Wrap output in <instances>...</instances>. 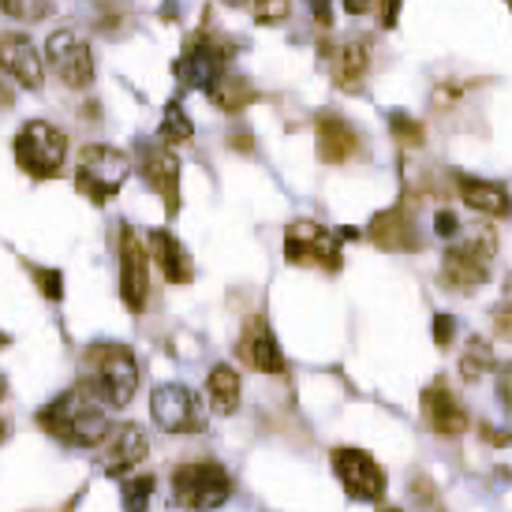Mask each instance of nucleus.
Instances as JSON below:
<instances>
[{
	"label": "nucleus",
	"instance_id": "nucleus-3",
	"mask_svg": "<svg viewBox=\"0 0 512 512\" xmlns=\"http://www.w3.org/2000/svg\"><path fill=\"white\" fill-rule=\"evenodd\" d=\"M172 498L187 512H214L232 498V475L217 460H191L172 471Z\"/></svg>",
	"mask_w": 512,
	"mask_h": 512
},
{
	"label": "nucleus",
	"instance_id": "nucleus-8",
	"mask_svg": "<svg viewBox=\"0 0 512 512\" xmlns=\"http://www.w3.org/2000/svg\"><path fill=\"white\" fill-rule=\"evenodd\" d=\"M285 258L292 266H318L326 273L341 270V240L318 221H292L285 228Z\"/></svg>",
	"mask_w": 512,
	"mask_h": 512
},
{
	"label": "nucleus",
	"instance_id": "nucleus-29",
	"mask_svg": "<svg viewBox=\"0 0 512 512\" xmlns=\"http://www.w3.org/2000/svg\"><path fill=\"white\" fill-rule=\"evenodd\" d=\"M389 128H393V135H397V143H404V146H423L427 143V128L415 120V116H408V113H393L389 116Z\"/></svg>",
	"mask_w": 512,
	"mask_h": 512
},
{
	"label": "nucleus",
	"instance_id": "nucleus-38",
	"mask_svg": "<svg viewBox=\"0 0 512 512\" xmlns=\"http://www.w3.org/2000/svg\"><path fill=\"white\" fill-rule=\"evenodd\" d=\"M374 0H344V12L348 15H367Z\"/></svg>",
	"mask_w": 512,
	"mask_h": 512
},
{
	"label": "nucleus",
	"instance_id": "nucleus-2",
	"mask_svg": "<svg viewBox=\"0 0 512 512\" xmlns=\"http://www.w3.org/2000/svg\"><path fill=\"white\" fill-rule=\"evenodd\" d=\"M86 367H90V378H83V382L105 400V408H128L135 389H139V359L128 344H90Z\"/></svg>",
	"mask_w": 512,
	"mask_h": 512
},
{
	"label": "nucleus",
	"instance_id": "nucleus-28",
	"mask_svg": "<svg viewBox=\"0 0 512 512\" xmlns=\"http://www.w3.org/2000/svg\"><path fill=\"white\" fill-rule=\"evenodd\" d=\"M154 490H157L154 475H135V479H128V483H124V509L146 512V505H150V498H154Z\"/></svg>",
	"mask_w": 512,
	"mask_h": 512
},
{
	"label": "nucleus",
	"instance_id": "nucleus-17",
	"mask_svg": "<svg viewBox=\"0 0 512 512\" xmlns=\"http://www.w3.org/2000/svg\"><path fill=\"white\" fill-rule=\"evenodd\" d=\"M314 139H318V157L326 165H344V161L359 157V150H363L359 131L337 113H322L314 120Z\"/></svg>",
	"mask_w": 512,
	"mask_h": 512
},
{
	"label": "nucleus",
	"instance_id": "nucleus-19",
	"mask_svg": "<svg viewBox=\"0 0 512 512\" xmlns=\"http://www.w3.org/2000/svg\"><path fill=\"white\" fill-rule=\"evenodd\" d=\"M236 352H240L243 363L251 370H258V374H285V356H281L277 337L270 333L266 318H251V322H247Z\"/></svg>",
	"mask_w": 512,
	"mask_h": 512
},
{
	"label": "nucleus",
	"instance_id": "nucleus-5",
	"mask_svg": "<svg viewBox=\"0 0 512 512\" xmlns=\"http://www.w3.org/2000/svg\"><path fill=\"white\" fill-rule=\"evenodd\" d=\"M15 161L34 180H49L68 161V135L60 128H53L49 120H30L15 135Z\"/></svg>",
	"mask_w": 512,
	"mask_h": 512
},
{
	"label": "nucleus",
	"instance_id": "nucleus-4",
	"mask_svg": "<svg viewBox=\"0 0 512 512\" xmlns=\"http://www.w3.org/2000/svg\"><path fill=\"white\" fill-rule=\"evenodd\" d=\"M128 172H131V161L124 150L90 143V146H83V154H79L75 187H79L94 206H105L109 199L120 195V187H124V180H128Z\"/></svg>",
	"mask_w": 512,
	"mask_h": 512
},
{
	"label": "nucleus",
	"instance_id": "nucleus-22",
	"mask_svg": "<svg viewBox=\"0 0 512 512\" xmlns=\"http://www.w3.org/2000/svg\"><path fill=\"white\" fill-rule=\"evenodd\" d=\"M367 72H370V49L363 38H344L341 49H337V57H333V79L341 90L348 94H356L363 90L367 83Z\"/></svg>",
	"mask_w": 512,
	"mask_h": 512
},
{
	"label": "nucleus",
	"instance_id": "nucleus-10",
	"mask_svg": "<svg viewBox=\"0 0 512 512\" xmlns=\"http://www.w3.org/2000/svg\"><path fill=\"white\" fill-rule=\"evenodd\" d=\"M45 57L53 64V72L60 75V83L72 86V90H86V86L94 83V53H90V45L72 34V30H57V34H49V42H45Z\"/></svg>",
	"mask_w": 512,
	"mask_h": 512
},
{
	"label": "nucleus",
	"instance_id": "nucleus-32",
	"mask_svg": "<svg viewBox=\"0 0 512 512\" xmlns=\"http://www.w3.org/2000/svg\"><path fill=\"white\" fill-rule=\"evenodd\" d=\"M456 337V318L453 314H434V344L438 348H449Z\"/></svg>",
	"mask_w": 512,
	"mask_h": 512
},
{
	"label": "nucleus",
	"instance_id": "nucleus-35",
	"mask_svg": "<svg viewBox=\"0 0 512 512\" xmlns=\"http://www.w3.org/2000/svg\"><path fill=\"white\" fill-rule=\"evenodd\" d=\"M498 397H501V404L512 412V363H505V367L498 370Z\"/></svg>",
	"mask_w": 512,
	"mask_h": 512
},
{
	"label": "nucleus",
	"instance_id": "nucleus-14",
	"mask_svg": "<svg viewBox=\"0 0 512 512\" xmlns=\"http://www.w3.org/2000/svg\"><path fill=\"white\" fill-rule=\"evenodd\" d=\"M146 453H150L146 430L135 427V423H124V427L109 430V438L101 441V468L120 479V475H128L135 464H143Z\"/></svg>",
	"mask_w": 512,
	"mask_h": 512
},
{
	"label": "nucleus",
	"instance_id": "nucleus-43",
	"mask_svg": "<svg viewBox=\"0 0 512 512\" xmlns=\"http://www.w3.org/2000/svg\"><path fill=\"white\" fill-rule=\"evenodd\" d=\"M0 344H8V337H4V333H0Z\"/></svg>",
	"mask_w": 512,
	"mask_h": 512
},
{
	"label": "nucleus",
	"instance_id": "nucleus-13",
	"mask_svg": "<svg viewBox=\"0 0 512 512\" xmlns=\"http://www.w3.org/2000/svg\"><path fill=\"white\" fill-rule=\"evenodd\" d=\"M0 72L15 79L23 90H42L45 68L27 34H0Z\"/></svg>",
	"mask_w": 512,
	"mask_h": 512
},
{
	"label": "nucleus",
	"instance_id": "nucleus-26",
	"mask_svg": "<svg viewBox=\"0 0 512 512\" xmlns=\"http://www.w3.org/2000/svg\"><path fill=\"white\" fill-rule=\"evenodd\" d=\"M157 135H161V143H187L191 135H195V128H191V116L184 113V105L180 101H169L165 105V116H161V128H157Z\"/></svg>",
	"mask_w": 512,
	"mask_h": 512
},
{
	"label": "nucleus",
	"instance_id": "nucleus-16",
	"mask_svg": "<svg viewBox=\"0 0 512 512\" xmlns=\"http://www.w3.org/2000/svg\"><path fill=\"white\" fill-rule=\"evenodd\" d=\"M423 419H427V427L441 438H460L464 430H468V412H464V404L453 397V389L441 382H430L423 389Z\"/></svg>",
	"mask_w": 512,
	"mask_h": 512
},
{
	"label": "nucleus",
	"instance_id": "nucleus-20",
	"mask_svg": "<svg viewBox=\"0 0 512 512\" xmlns=\"http://www.w3.org/2000/svg\"><path fill=\"white\" fill-rule=\"evenodd\" d=\"M456 191H460L464 206H471L475 214H486V217L512 214V195L501 184H494V180H479V176H464L460 172L456 176Z\"/></svg>",
	"mask_w": 512,
	"mask_h": 512
},
{
	"label": "nucleus",
	"instance_id": "nucleus-34",
	"mask_svg": "<svg viewBox=\"0 0 512 512\" xmlns=\"http://www.w3.org/2000/svg\"><path fill=\"white\" fill-rule=\"evenodd\" d=\"M434 232H438L441 240H453L456 232H460V221H456L453 210H438V217H434Z\"/></svg>",
	"mask_w": 512,
	"mask_h": 512
},
{
	"label": "nucleus",
	"instance_id": "nucleus-24",
	"mask_svg": "<svg viewBox=\"0 0 512 512\" xmlns=\"http://www.w3.org/2000/svg\"><path fill=\"white\" fill-rule=\"evenodd\" d=\"M206 94H210V101H214L221 113H240V109H247V105L255 101V90H251V83H247L243 75H236V72H221Z\"/></svg>",
	"mask_w": 512,
	"mask_h": 512
},
{
	"label": "nucleus",
	"instance_id": "nucleus-11",
	"mask_svg": "<svg viewBox=\"0 0 512 512\" xmlns=\"http://www.w3.org/2000/svg\"><path fill=\"white\" fill-rule=\"evenodd\" d=\"M120 299L131 314L146 311L150 299V266H146V247L135 236V228L120 225Z\"/></svg>",
	"mask_w": 512,
	"mask_h": 512
},
{
	"label": "nucleus",
	"instance_id": "nucleus-36",
	"mask_svg": "<svg viewBox=\"0 0 512 512\" xmlns=\"http://www.w3.org/2000/svg\"><path fill=\"white\" fill-rule=\"evenodd\" d=\"M400 19V0H382V27L393 30Z\"/></svg>",
	"mask_w": 512,
	"mask_h": 512
},
{
	"label": "nucleus",
	"instance_id": "nucleus-23",
	"mask_svg": "<svg viewBox=\"0 0 512 512\" xmlns=\"http://www.w3.org/2000/svg\"><path fill=\"white\" fill-rule=\"evenodd\" d=\"M206 397H210V408L217 415H232L240 408V374L225 363H217L210 374H206Z\"/></svg>",
	"mask_w": 512,
	"mask_h": 512
},
{
	"label": "nucleus",
	"instance_id": "nucleus-1",
	"mask_svg": "<svg viewBox=\"0 0 512 512\" xmlns=\"http://www.w3.org/2000/svg\"><path fill=\"white\" fill-rule=\"evenodd\" d=\"M38 427L53 434L64 445H101L109 438V415H105V400L90 389L86 382L72 385L68 393L49 400L38 412Z\"/></svg>",
	"mask_w": 512,
	"mask_h": 512
},
{
	"label": "nucleus",
	"instance_id": "nucleus-37",
	"mask_svg": "<svg viewBox=\"0 0 512 512\" xmlns=\"http://www.w3.org/2000/svg\"><path fill=\"white\" fill-rule=\"evenodd\" d=\"M307 4H311L314 19H318L322 27H329V23H333V12H329V8H333V0H307Z\"/></svg>",
	"mask_w": 512,
	"mask_h": 512
},
{
	"label": "nucleus",
	"instance_id": "nucleus-27",
	"mask_svg": "<svg viewBox=\"0 0 512 512\" xmlns=\"http://www.w3.org/2000/svg\"><path fill=\"white\" fill-rule=\"evenodd\" d=\"M0 12L19 23H42L53 15V0H0Z\"/></svg>",
	"mask_w": 512,
	"mask_h": 512
},
{
	"label": "nucleus",
	"instance_id": "nucleus-7",
	"mask_svg": "<svg viewBox=\"0 0 512 512\" xmlns=\"http://www.w3.org/2000/svg\"><path fill=\"white\" fill-rule=\"evenodd\" d=\"M150 415L165 434H199V430H206L202 397L180 382L157 385L150 393Z\"/></svg>",
	"mask_w": 512,
	"mask_h": 512
},
{
	"label": "nucleus",
	"instance_id": "nucleus-33",
	"mask_svg": "<svg viewBox=\"0 0 512 512\" xmlns=\"http://www.w3.org/2000/svg\"><path fill=\"white\" fill-rule=\"evenodd\" d=\"M494 333H498L501 341H512V299H505L494 311Z\"/></svg>",
	"mask_w": 512,
	"mask_h": 512
},
{
	"label": "nucleus",
	"instance_id": "nucleus-31",
	"mask_svg": "<svg viewBox=\"0 0 512 512\" xmlns=\"http://www.w3.org/2000/svg\"><path fill=\"white\" fill-rule=\"evenodd\" d=\"M34 285L42 288V296L53 299V303H60V299H64V273H60V270L34 266Z\"/></svg>",
	"mask_w": 512,
	"mask_h": 512
},
{
	"label": "nucleus",
	"instance_id": "nucleus-39",
	"mask_svg": "<svg viewBox=\"0 0 512 512\" xmlns=\"http://www.w3.org/2000/svg\"><path fill=\"white\" fill-rule=\"evenodd\" d=\"M4 105H12V90H8L4 75H0V109H4Z\"/></svg>",
	"mask_w": 512,
	"mask_h": 512
},
{
	"label": "nucleus",
	"instance_id": "nucleus-40",
	"mask_svg": "<svg viewBox=\"0 0 512 512\" xmlns=\"http://www.w3.org/2000/svg\"><path fill=\"white\" fill-rule=\"evenodd\" d=\"M4 438H8V419L0 415V445H4Z\"/></svg>",
	"mask_w": 512,
	"mask_h": 512
},
{
	"label": "nucleus",
	"instance_id": "nucleus-18",
	"mask_svg": "<svg viewBox=\"0 0 512 512\" xmlns=\"http://www.w3.org/2000/svg\"><path fill=\"white\" fill-rule=\"evenodd\" d=\"M367 236H370V243H378L385 251H419V247H423L419 225H415V217L408 206L382 210V214L370 221Z\"/></svg>",
	"mask_w": 512,
	"mask_h": 512
},
{
	"label": "nucleus",
	"instance_id": "nucleus-41",
	"mask_svg": "<svg viewBox=\"0 0 512 512\" xmlns=\"http://www.w3.org/2000/svg\"><path fill=\"white\" fill-rule=\"evenodd\" d=\"M382 512H404V509H393V505H389V509H382Z\"/></svg>",
	"mask_w": 512,
	"mask_h": 512
},
{
	"label": "nucleus",
	"instance_id": "nucleus-30",
	"mask_svg": "<svg viewBox=\"0 0 512 512\" xmlns=\"http://www.w3.org/2000/svg\"><path fill=\"white\" fill-rule=\"evenodd\" d=\"M247 8H251L255 23H262V27H277V23H285L288 15H292L288 0H247Z\"/></svg>",
	"mask_w": 512,
	"mask_h": 512
},
{
	"label": "nucleus",
	"instance_id": "nucleus-21",
	"mask_svg": "<svg viewBox=\"0 0 512 512\" xmlns=\"http://www.w3.org/2000/svg\"><path fill=\"white\" fill-rule=\"evenodd\" d=\"M150 255H154L157 270L169 285H187L191 281V258H187L184 243L176 240L165 228H154L150 232Z\"/></svg>",
	"mask_w": 512,
	"mask_h": 512
},
{
	"label": "nucleus",
	"instance_id": "nucleus-12",
	"mask_svg": "<svg viewBox=\"0 0 512 512\" xmlns=\"http://www.w3.org/2000/svg\"><path fill=\"white\" fill-rule=\"evenodd\" d=\"M228 57H232V53H228L221 42H210V38L195 34V38L187 42L180 64H176V75H180V83L191 86V90H210L217 75L228 72Z\"/></svg>",
	"mask_w": 512,
	"mask_h": 512
},
{
	"label": "nucleus",
	"instance_id": "nucleus-9",
	"mask_svg": "<svg viewBox=\"0 0 512 512\" xmlns=\"http://www.w3.org/2000/svg\"><path fill=\"white\" fill-rule=\"evenodd\" d=\"M333 471H337V479H341L344 494L356 501H382L385 494V471L378 468V460L356 445H341V449H333Z\"/></svg>",
	"mask_w": 512,
	"mask_h": 512
},
{
	"label": "nucleus",
	"instance_id": "nucleus-42",
	"mask_svg": "<svg viewBox=\"0 0 512 512\" xmlns=\"http://www.w3.org/2000/svg\"><path fill=\"white\" fill-rule=\"evenodd\" d=\"M0 397H4V378H0Z\"/></svg>",
	"mask_w": 512,
	"mask_h": 512
},
{
	"label": "nucleus",
	"instance_id": "nucleus-15",
	"mask_svg": "<svg viewBox=\"0 0 512 512\" xmlns=\"http://www.w3.org/2000/svg\"><path fill=\"white\" fill-rule=\"evenodd\" d=\"M143 176L150 191H157L165 199V210L176 214L180 210V157L172 154L169 146H154L143 143Z\"/></svg>",
	"mask_w": 512,
	"mask_h": 512
},
{
	"label": "nucleus",
	"instance_id": "nucleus-6",
	"mask_svg": "<svg viewBox=\"0 0 512 512\" xmlns=\"http://www.w3.org/2000/svg\"><path fill=\"white\" fill-rule=\"evenodd\" d=\"M498 251V236L490 228H479L464 243H453L441 258V281L456 292H471L490 281V258Z\"/></svg>",
	"mask_w": 512,
	"mask_h": 512
},
{
	"label": "nucleus",
	"instance_id": "nucleus-25",
	"mask_svg": "<svg viewBox=\"0 0 512 512\" xmlns=\"http://www.w3.org/2000/svg\"><path fill=\"white\" fill-rule=\"evenodd\" d=\"M486 370H494V352H490V344L483 337H471L464 356H460V378L479 382V378H486Z\"/></svg>",
	"mask_w": 512,
	"mask_h": 512
}]
</instances>
